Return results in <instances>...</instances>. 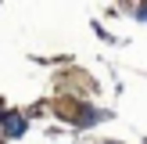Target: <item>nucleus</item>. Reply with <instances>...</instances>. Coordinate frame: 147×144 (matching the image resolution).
Returning <instances> with one entry per match:
<instances>
[{
    "instance_id": "1",
    "label": "nucleus",
    "mask_w": 147,
    "mask_h": 144,
    "mask_svg": "<svg viewBox=\"0 0 147 144\" xmlns=\"http://www.w3.org/2000/svg\"><path fill=\"white\" fill-rule=\"evenodd\" d=\"M4 137H22L25 133V115H18V112H4Z\"/></svg>"
},
{
    "instance_id": "2",
    "label": "nucleus",
    "mask_w": 147,
    "mask_h": 144,
    "mask_svg": "<svg viewBox=\"0 0 147 144\" xmlns=\"http://www.w3.org/2000/svg\"><path fill=\"white\" fill-rule=\"evenodd\" d=\"M136 14H140V22H147V4H144V7H136Z\"/></svg>"
},
{
    "instance_id": "3",
    "label": "nucleus",
    "mask_w": 147,
    "mask_h": 144,
    "mask_svg": "<svg viewBox=\"0 0 147 144\" xmlns=\"http://www.w3.org/2000/svg\"><path fill=\"white\" fill-rule=\"evenodd\" d=\"M0 119H4V108H0Z\"/></svg>"
}]
</instances>
